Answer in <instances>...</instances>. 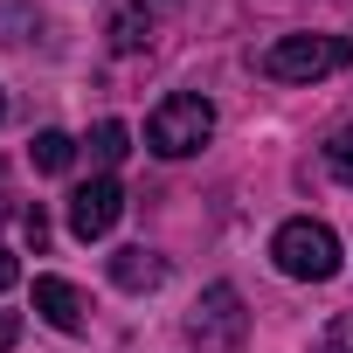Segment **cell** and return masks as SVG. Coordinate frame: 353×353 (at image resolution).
I'll return each instance as SVG.
<instances>
[{"instance_id": "obj_1", "label": "cell", "mask_w": 353, "mask_h": 353, "mask_svg": "<svg viewBox=\"0 0 353 353\" xmlns=\"http://www.w3.org/2000/svg\"><path fill=\"white\" fill-rule=\"evenodd\" d=\"M346 63H353L346 35H277L263 49V77L270 83H319V77H332Z\"/></svg>"}, {"instance_id": "obj_2", "label": "cell", "mask_w": 353, "mask_h": 353, "mask_svg": "<svg viewBox=\"0 0 353 353\" xmlns=\"http://www.w3.org/2000/svg\"><path fill=\"white\" fill-rule=\"evenodd\" d=\"M270 256H277L284 277H298V284H325V277L339 270V236H332L325 222L298 215V222H284V229L270 236Z\"/></svg>"}, {"instance_id": "obj_3", "label": "cell", "mask_w": 353, "mask_h": 353, "mask_svg": "<svg viewBox=\"0 0 353 353\" xmlns=\"http://www.w3.org/2000/svg\"><path fill=\"white\" fill-rule=\"evenodd\" d=\"M208 132H215V104H208V97H194V90L166 97V104L145 118V145H152L159 159H188V152H201V145H208Z\"/></svg>"}, {"instance_id": "obj_4", "label": "cell", "mask_w": 353, "mask_h": 353, "mask_svg": "<svg viewBox=\"0 0 353 353\" xmlns=\"http://www.w3.org/2000/svg\"><path fill=\"white\" fill-rule=\"evenodd\" d=\"M188 339H194L201 353H236V346L250 339L243 291H236V284H208V291H201V305L188 312Z\"/></svg>"}, {"instance_id": "obj_5", "label": "cell", "mask_w": 353, "mask_h": 353, "mask_svg": "<svg viewBox=\"0 0 353 353\" xmlns=\"http://www.w3.org/2000/svg\"><path fill=\"white\" fill-rule=\"evenodd\" d=\"M118 215H125V188H118V181H83V188L70 194V236H77V243L111 236Z\"/></svg>"}, {"instance_id": "obj_6", "label": "cell", "mask_w": 353, "mask_h": 353, "mask_svg": "<svg viewBox=\"0 0 353 353\" xmlns=\"http://www.w3.org/2000/svg\"><path fill=\"white\" fill-rule=\"evenodd\" d=\"M35 312H42L56 332H83V325H90L83 291H77V284H63V277H35Z\"/></svg>"}, {"instance_id": "obj_7", "label": "cell", "mask_w": 353, "mask_h": 353, "mask_svg": "<svg viewBox=\"0 0 353 353\" xmlns=\"http://www.w3.org/2000/svg\"><path fill=\"white\" fill-rule=\"evenodd\" d=\"M159 277H166V263H159L152 250H118V256H111V284H118V291H152Z\"/></svg>"}, {"instance_id": "obj_8", "label": "cell", "mask_w": 353, "mask_h": 353, "mask_svg": "<svg viewBox=\"0 0 353 353\" xmlns=\"http://www.w3.org/2000/svg\"><path fill=\"white\" fill-rule=\"evenodd\" d=\"M28 159H35V173H70V159H77V139H70V132H35Z\"/></svg>"}, {"instance_id": "obj_9", "label": "cell", "mask_w": 353, "mask_h": 353, "mask_svg": "<svg viewBox=\"0 0 353 353\" xmlns=\"http://www.w3.org/2000/svg\"><path fill=\"white\" fill-rule=\"evenodd\" d=\"M152 42V21H145V8H125V14H111V49L118 56H132V49H145Z\"/></svg>"}, {"instance_id": "obj_10", "label": "cell", "mask_w": 353, "mask_h": 353, "mask_svg": "<svg viewBox=\"0 0 353 353\" xmlns=\"http://www.w3.org/2000/svg\"><path fill=\"white\" fill-rule=\"evenodd\" d=\"M125 152H132V132H125L118 118H104V125L90 132V159H97V166H118Z\"/></svg>"}, {"instance_id": "obj_11", "label": "cell", "mask_w": 353, "mask_h": 353, "mask_svg": "<svg viewBox=\"0 0 353 353\" xmlns=\"http://www.w3.org/2000/svg\"><path fill=\"white\" fill-rule=\"evenodd\" d=\"M325 166H332V181H339V188H353V125L325 139Z\"/></svg>"}, {"instance_id": "obj_12", "label": "cell", "mask_w": 353, "mask_h": 353, "mask_svg": "<svg viewBox=\"0 0 353 353\" xmlns=\"http://www.w3.org/2000/svg\"><path fill=\"white\" fill-rule=\"evenodd\" d=\"M325 353H353V319H332L325 325Z\"/></svg>"}, {"instance_id": "obj_13", "label": "cell", "mask_w": 353, "mask_h": 353, "mask_svg": "<svg viewBox=\"0 0 353 353\" xmlns=\"http://www.w3.org/2000/svg\"><path fill=\"white\" fill-rule=\"evenodd\" d=\"M21 229H28V243H35V250L49 243V215H42V208H28V215H21Z\"/></svg>"}, {"instance_id": "obj_14", "label": "cell", "mask_w": 353, "mask_h": 353, "mask_svg": "<svg viewBox=\"0 0 353 353\" xmlns=\"http://www.w3.org/2000/svg\"><path fill=\"white\" fill-rule=\"evenodd\" d=\"M14 284H21V263H14V250H8V243H0V291H14Z\"/></svg>"}, {"instance_id": "obj_15", "label": "cell", "mask_w": 353, "mask_h": 353, "mask_svg": "<svg viewBox=\"0 0 353 353\" xmlns=\"http://www.w3.org/2000/svg\"><path fill=\"white\" fill-rule=\"evenodd\" d=\"M14 339H21V319H14V312H0V353H8Z\"/></svg>"}, {"instance_id": "obj_16", "label": "cell", "mask_w": 353, "mask_h": 353, "mask_svg": "<svg viewBox=\"0 0 353 353\" xmlns=\"http://www.w3.org/2000/svg\"><path fill=\"white\" fill-rule=\"evenodd\" d=\"M0 118H8V97H0Z\"/></svg>"}]
</instances>
